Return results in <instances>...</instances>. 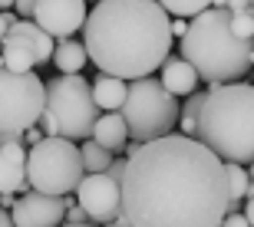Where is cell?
<instances>
[{"label":"cell","mask_w":254,"mask_h":227,"mask_svg":"<svg viewBox=\"0 0 254 227\" xmlns=\"http://www.w3.org/2000/svg\"><path fill=\"white\" fill-rule=\"evenodd\" d=\"M225 214L228 171L205 142L172 132L129 158L123 178L129 227H218Z\"/></svg>","instance_id":"1"},{"label":"cell","mask_w":254,"mask_h":227,"mask_svg":"<svg viewBox=\"0 0 254 227\" xmlns=\"http://www.w3.org/2000/svg\"><path fill=\"white\" fill-rule=\"evenodd\" d=\"M83 43L99 73L135 83L172 56V17L159 0H99L86 17Z\"/></svg>","instance_id":"2"},{"label":"cell","mask_w":254,"mask_h":227,"mask_svg":"<svg viewBox=\"0 0 254 227\" xmlns=\"http://www.w3.org/2000/svg\"><path fill=\"white\" fill-rule=\"evenodd\" d=\"M182 59H189L205 83L225 86L238 83L254 66V43L231 30V13L225 7H208L189 20V33L182 37Z\"/></svg>","instance_id":"3"},{"label":"cell","mask_w":254,"mask_h":227,"mask_svg":"<svg viewBox=\"0 0 254 227\" xmlns=\"http://www.w3.org/2000/svg\"><path fill=\"white\" fill-rule=\"evenodd\" d=\"M198 142H205L225 165L254 161V86H211L198 115Z\"/></svg>","instance_id":"4"},{"label":"cell","mask_w":254,"mask_h":227,"mask_svg":"<svg viewBox=\"0 0 254 227\" xmlns=\"http://www.w3.org/2000/svg\"><path fill=\"white\" fill-rule=\"evenodd\" d=\"M179 99L162 86V79L155 76H145V79H135L129 83V95L123 102V119L129 125V138L135 142H155V138H165V135L175 132L179 125Z\"/></svg>","instance_id":"5"},{"label":"cell","mask_w":254,"mask_h":227,"mask_svg":"<svg viewBox=\"0 0 254 227\" xmlns=\"http://www.w3.org/2000/svg\"><path fill=\"white\" fill-rule=\"evenodd\" d=\"M83 178V155H79V145L69 138L57 135V138H43L33 148H27V181L33 191L66 198L79 188Z\"/></svg>","instance_id":"6"},{"label":"cell","mask_w":254,"mask_h":227,"mask_svg":"<svg viewBox=\"0 0 254 227\" xmlns=\"http://www.w3.org/2000/svg\"><path fill=\"white\" fill-rule=\"evenodd\" d=\"M47 109L57 115L60 122V138L69 142H86L93 138L99 105L93 99V83H86L83 76H63L47 83Z\"/></svg>","instance_id":"7"},{"label":"cell","mask_w":254,"mask_h":227,"mask_svg":"<svg viewBox=\"0 0 254 227\" xmlns=\"http://www.w3.org/2000/svg\"><path fill=\"white\" fill-rule=\"evenodd\" d=\"M47 109V83L37 73H13L0 66V132H27Z\"/></svg>","instance_id":"8"},{"label":"cell","mask_w":254,"mask_h":227,"mask_svg":"<svg viewBox=\"0 0 254 227\" xmlns=\"http://www.w3.org/2000/svg\"><path fill=\"white\" fill-rule=\"evenodd\" d=\"M57 40L47 30H40L33 20H17L10 33L0 40V66L13 73H33V66H43L53 59Z\"/></svg>","instance_id":"9"},{"label":"cell","mask_w":254,"mask_h":227,"mask_svg":"<svg viewBox=\"0 0 254 227\" xmlns=\"http://www.w3.org/2000/svg\"><path fill=\"white\" fill-rule=\"evenodd\" d=\"M76 204L89 214L93 224H113L123 214V184L109 175H86L76 188Z\"/></svg>","instance_id":"10"},{"label":"cell","mask_w":254,"mask_h":227,"mask_svg":"<svg viewBox=\"0 0 254 227\" xmlns=\"http://www.w3.org/2000/svg\"><path fill=\"white\" fill-rule=\"evenodd\" d=\"M66 208L69 201L57 198V194H43V191H23L10 211L13 227H63Z\"/></svg>","instance_id":"11"},{"label":"cell","mask_w":254,"mask_h":227,"mask_svg":"<svg viewBox=\"0 0 254 227\" xmlns=\"http://www.w3.org/2000/svg\"><path fill=\"white\" fill-rule=\"evenodd\" d=\"M86 17H89L86 0H37V10H33V23L57 40H66L76 30H83Z\"/></svg>","instance_id":"12"},{"label":"cell","mask_w":254,"mask_h":227,"mask_svg":"<svg viewBox=\"0 0 254 227\" xmlns=\"http://www.w3.org/2000/svg\"><path fill=\"white\" fill-rule=\"evenodd\" d=\"M27 148L23 145H0V194H23L27 191Z\"/></svg>","instance_id":"13"},{"label":"cell","mask_w":254,"mask_h":227,"mask_svg":"<svg viewBox=\"0 0 254 227\" xmlns=\"http://www.w3.org/2000/svg\"><path fill=\"white\" fill-rule=\"evenodd\" d=\"M198 79H201V76L191 69L189 59L169 56L165 63H162V86H165V89H169L175 99H179V95H191V92H198Z\"/></svg>","instance_id":"14"},{"label":"cell","mask_w":254,"mask_h":227,"mask_svg":"<svg viewBox=\"0 0 254 227\" xmlns=\"http://www.w3.org/2000/svg\"><path fill=\"white\" fill-rule=\"evenodd\" d=\"M93 142L109 148V151H123L126 142H129V125H126L123 112L99 115V119H96V129H93Z\"/></svg>","instance_id":"15"},{"label":"cell","mask_w":254,"mask_h":227,"mask_svg":"<svg viewBox=\"0 0 254 227\" xmlns=\"http://www.w3.org/2000/svg\"><path fill=\"white\" fill-rule=\"evenodd\" d=\"M126 95H129V83L119 79V76H109V73H99L93 83V99L99 109L106 112H119L126 102Z\"/></svg>","instance_id":"16"},{"label":"cell","mask_w":254,"mask_h":227,"mask_svg":"<svg viewBox=\"0 0 254 227\" xmlns=\"http://www.w3.org/2000/svg\"><path fill=\"white\" fill-rule=\"evenodd\" d=\"M86 43L76 37H66V40H57V46H53V66L60 69L63 76H76L79 69L86 66Z\"/></svg>","instance_id":"17"},{"label":"cell","mask_w":254,"mask_h":227,"mask_svg":"<svg viewBox=\"0 0 254 227\" xmlns=\"http://www.w3.org/2000/svg\"><path fill=\"white\" fill-rule=\"evenodd\" d=\"M225 171H228V214H238L248 201L251 175H248L245 165H225Z\"/></svg>","instance_id":"18"},{"label":"cell","mask_w":254,"mask_h":227,"mask_svg":"<svg viewBox=\"0 0 254 227\" xmlns=\"http://www.w3.org/2000/svg\"><path fill=\"white\" fill-rule=\"evenodd\" d=\"M208 92H191L185 95V102L179 109V125H182V135L189 138H198V115H201V105H205Z\"/></svg>","instance_id":"19"},{"label":"cell","mask_w":254,"mask_h":227,"mask_svg":"<svg viewBox=\"0 0 254 227\" xmlns=\"http://www.w3.org/2000/svg\"><path fill=\"white\" fill-rule=\"evenodd\" d=\"M79 155H83L86 175H103V171H109V165H113V151L103 148V145H96L93 138H86V142L79 145Z\"/></svg>","instance_id":"20"},{"label":"cell","mask_w":254,"mask_h":227,"mask_svg":"<svg viewBox=\"0 0 254 227\" xmlns=\"http://www.w3.org/2000/svg\"><path fill=\"white\" fill-rule=\"evenodd\" d=\"M159 3L169 17H198L208 7H215V0H159Z\"/></svg>","instance_id":"21"},{"label":"cell","mask_w":254,"mask_h":227,"mask_svg":"<svg viewBox=\"0 0 254 227\" xmlns=\"http://www.w3.org/2000/svg\"><path fill=\"white\" fill-rule=\"evenodd\" d=\"M231 30H235L241 40H251V43H254V10H248V13H235V17H231Z\"/></svg>","instance_id":"22"},{"label":"cell","mask_w":254,"mask_h":227,"mask_svg":"<svg viewBox=\"0 0 254 227\" xmlns=\"http://www.w3.org/2000/svg\"><path fill=\"white\" fill-rule=\"evenodd\" d=\"M37 125H40V132L47 135V138H57V135H60V122H57V115L50 112V109H43V115H40Z\"/></svg>","instance_id":"23"},{"label":"cell","mask_w":254,"mask_h":227,"mask_svg":"<svg viewBox=\"0 0 254 227\" xmlns=\"http://www.w3.org/2000/svg\"><path fill=\"white\" fill-rule=\"evenodd\" d=\"M66 224H89V214H86L76 201H69V208H66Z\"/></svg>","instance_id":"24"},{"label":"cell","mask_w":254,"mask_h":227,"mask_svg":"<svg viewBox=\"0 0 254 227\" xmlns=\"http://www.w3.org/2000/svg\"><path fill=\"white\" fill-rule=\"evenodd\" d=\"M126 168H129V158H113V165H109V178H116L119 184H123V178H126Z\"/></svg>","instance_id":"25"},{"label":"cell","mask_w":254,"mask_h":227,"mask_svg":"<svg viewBox=\"0 0 254 227\" xmlns=\"http://www.w3.org/2000/svg\"><path fill=\"white\" fill-rule=\"evenodd\" d=\"M33 10H37V0H13V13H17V17L33 20Z\"/></svg>","instance_id":"26"},{"label":"cell","mask_w":254,"mask_h":227,"mask_svg":"<svg viewBox=\"0 0 254 227\" xmlns=\"http://www.w3.org/2000/svg\"><path fill=\"white\" fill-rule=\"evenodd\" d=\"M17 20H20V17L13 13V10H0V40H3V37L10 33V27H13Z\"/></svg>","instance_id":"27"},{"label":"cell","mask_w":254,"mask_h":227,"mask_svg":"<svg viewBox=\"0 0 254 227\" xmlns=\"http://www.w3.org/2000/svg\"><path fill=\"white\" fill-rule=\"evenodd\" d=\"M185 33H189V20H185V17H172V37L182 40Z\"/></svg>","instance_id":"28"},{"label":"cell","mask_w":254,"mask_h":227,"mask_svg":"<svg viewBox=\"0 0 254 227\" xmlns=\"http://www.w3.org/2000/svg\"><path fill=\"white\" fill-rule=\"evenodd\" d=\"M221 227H251V224H248V218L241 214V211H238V214H225Z\"/></svg>","instance_id":"29"},{"label":"cell","mask_w":254,"mask_h":227,"mask_svg":"<svg viewBox=\"0 0 254 227\" xmlns=\"http://www.w3.org/2000/svg\"><path fill=\"white\" fill-rule=\"evenodd\" d=\"M43 138H47V135L40 132L37 125H33V129H27V132H23V142H27L30 148H33V145H37V142H43Z\"/></svg>","instance_id":"30"},{"label":"cell","mask_w":254,"mask_h":227,"mask_svg":"<svg viewBox=\"0 0 254 227\" xmlns=\"http://www.w3.org/2000/svg\"><path fill=\"white\" fill-rule=\"evenodd\" d=\"M126 158H135V155H139V151H142V142H135V138H132V142H126Z\"/></svg>","instance_id":"31"},{"label":"cell","mask_w":254,"mask_h":227,"mask_svg":"<svg viewBox=\"0 0 254 227\" xmlns=\"http://www.w3.org/2000/svg\"><path fill=\"white\" fill-rule=\"evenodd\" d=\"M13 204H17V198H13L10 191H7V194H0V208H3V211H13Z\"/></svg>","instance_id":"32"},{"label":"cell","mask_w":254,"mask_h":227,"mask_svg":"<svg viewBox=\"0 0 254 227\" xmlns=\"http://www.w3.org/2000/svg\"><path fill=\"white\" fill-rule=\"evenodd\" d=\"M241 214H245V218H248V224L254 227V198H251V201H245V208H241Z\"/></svg>","instance_id":"33"},{"label":"cell","mask_w":254,"mask_h":227,"mask_svg":"<svg viewBox=\"0 0 254 227\" xmlns=\"http://www.w3.org/2000/svg\"><path fill=\"white\" fill-rule=\"evenodd\" d=\"M0 227H13V218H10V211H0Z\"/></svg>","instance_id":"34"},{"label":"cell","mask_w":254,"mask_h":227,"mask_svg":"<svg viewBox=\"0 0 254 227\" xmlns=\"http://www.w3.org/2000/svg\"><path fill=\"white\" fill-rule=\"evenodd\" d=\"M103 227H129V224H126V218L119 214V221H113V224H103Z\"/></svg>","instance_id":"35"},{"label":"cell","mask_w":254,"mask_h":227,"mask_svg":"<svg viewBox=\"0 0 254 227\" xmlns=\"http://www.w3.org/2000/svg\"><path fill=\"white\" fill-rule=\"evenodd\" d=\"M0 10H13V0H0Z\"/></svg>","instance_id":"36"},{"label":"cell","mask_w":254,"mask_h":227,"mask_svg":"<svg viewBox=\"0 0 254 227\" xmlns=\"http://www.w3.org/2000/svg\"><path fill=\"white\" fill-rule=\"evenodd\" d=\"M63 227H96V224L89 221V224H63Z\"/></svg>","instance_id":"37"},{"label":"cell","mask_w":254,"mask_h":227,"mask_svg":"<svg viewBox=\"0 0 254 227\" xmlns=\"http://www.w3.org/2000/svg\"><path fill=\"white\" fill-rule=\"evenodd\" d=\"M248 175H251V181H254V161H251V168H248Z\"/></svg>","instance_id":"38"},{"label":"cell","mask_w":254,"mask_h":227,"mask_svg":"<svg viewBox=\"0 0 254 227\" xmlns=\"http://www.w3.org/2000/svg\"><path fill=\"white\" fill-rule=\"evenodd\" d=\"M248 7H254V0H248Z\"/></svg>","instance_id":"39"},{"label":"cell","mask_w":254,"mask_h":227,"mask_svg":"<svg viewBox=\"0 0 254 227\" xmlns=\"http://www.w3.org/2000/svg\"><path fill=\"white\" fill-rule=\"evenodd\" d=\"M96 3H99V0H96Z\"/></svg>","instance_id":"40"},{"label":"cell","mask_w":254,"mask_h":227,"mask_svg":"<svg viewBox=\"0 0 254 227\" xmlns=\"http://www.w3.org/2000/svg\"><path fill=\"white\" fill-rule=\"evenodd\" d=\"M218 227H221V224H218Z\"/></svg>","instance_id":"41"},{"label":"cell","mask_w":254,"mask_h":227,"mask_svg":"<svg viewBox=\"0 0 254 227\" xmlns=\"http://www.w3.org/2000/svg\"><path fill=\"white\" fill-rule=\"evenodd\" d=\"M0 211H3V208H0Z\"/></svg>","instance_id":"42"}]
</instances>
